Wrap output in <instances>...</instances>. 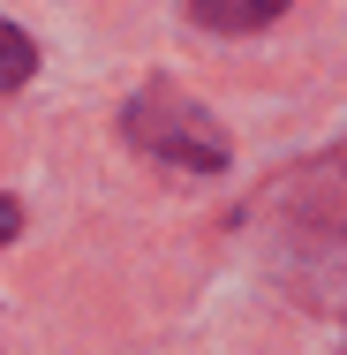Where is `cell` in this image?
<instances>
[{
  "instance_id": "obj_2",
  "label": "cell",
  "mask_w": 347,
  "mask_h": 355,
  "mask_svg": "<svg viewBox=\"0 0 347 355\" xmlns=\"http://www.w3.org/2000/svg\"><path fill=\"white\" fill-rule=\"evenodd\" d=\"M287 0H189V15L204 31H265Z\"/></svg>"
},
{
  "instance_id": "obj_3",
  "label": "cell",
  "mask_w": 347,
  "mask_h": 355,
  "mask_svg": "<svg viewBox=\"0 0 347 355\" xmlns=\"http://www.w3.org/2000/svg\"><path fill=\"white\" fill-rule=\"evenodd\" d=\"M30 69H38V46H30L15 23H0V91H15Z\"/></svg>"
},
{
  "instance_id": "obj_4",
  "label": "cell",
  "mask_w": 347,
  "mask_h": 355,
  "mask_svg": "<svg viewBox=\"0 0 347 355\" xmlns=\"http://www.w3.org/2000/svg\"><path fill=\"white\" fill-rule=\"evenodd\" d=\"M15 227H23V212H15L8 197H0V242H15Z\"/></svg>"
},
{
  "instance_id": "obj_1",
  "label": "cell",
  "mask_w": 347,
  "mask_h": 355,
  "mask_svg": "<svg viewBox=\"0 0 347 355\" xmlns=\"http://www.w3.org/2000/svg\"><path fill=\"white\" fill-rule=\"evenodd\" d=\"M121 129H129L136 151L166 159V166H197V174H219V166H226V129L211 121L204 106L174 98V91H143V98H129Z\"/></svg>"
}]
</instances>
